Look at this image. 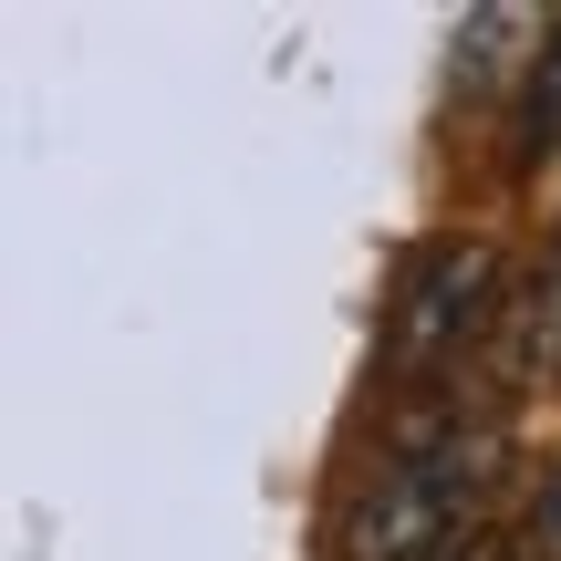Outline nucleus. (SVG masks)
<instances>
[{
    "label": "nucleus",
    "mask_w": 561,
    "mask_h": 561,
    "mask_svg": "<svg viewBox=\"0 0 561 561\" xmlns=\"http://www.w3.org/2000/svg\"><path fill=\"white\" fill-rule=\"evenodd\" d=\"M437 561H520V541H510V530H468V541L437 551Z\"/></svg>",
    "instance_id": "obj_6"
},
{
    "label": "nucleus",
    "mask_w": 561,
    "mask_h": 561,
    "mask_svg": "<svg viewBox=\"0 0 561 561\" xmlns=\"http://www.w3.org/2000/svg\"><path fill=\"white\" fill-rule=\"evenodd\" d=\"M500 489V426L447 416L437 437L396 447L375 479L343 500L333 561H437L479 530V500Z\"/></svg>",
    "instance_id": "obj_1"
},
{
    "label": "nucleus",
    "mask_w": 561,
    "mask_h": 561,
    "mask_svg": "<svg viewBox=\"0 0 561 561\" xmlns=\"http://www.w3.org/2000/svg\"><path fill=\"white\" fill-rule=\"evenodd\" d=\"M530 146H561V32H551V53L530 62Z\"/></svg>",
    "instance_id": "obj_5"
},
{
    "label": "nucleus",
    "mask_w": 561,
    "mask_h": 561,
    "mask_svg": "<svg viewBox=\"0 0 561 561\" xmlns=\"http://www.w3.org/2000/svg\"><path fill=\"white\" fill-rule=\"evenodd\" d=\"M500 364H510V385H561V250L520 280V291H510Z\"/></svg>",
    "instance_id": "obj_3"
},
{
    "label": "nucleus",
    "mask_w": 561,
    "mask_h": 561,
    "mask_svg": "<svg viewBox=\"0 0 561 561\" xmlns=\"http://www.w3.org/2000/svg\"><path fill=\"white\" fill-rule=\"evenodd\" d=\"M510 261L500 240H437L416 250L396 280V312H385V354L405 364V375H426V364H458L479 333H500L510 322Z\"/></svg>",
    "instance_id": "obj_2"
},
{
    "label": "nucleus",
    "mask_w": 561,
    "mask_h": 561,
    "mask_svg": "<svg viewBox=\"0 0 561 561\" xmlns=\"http://www.w3.org/2000/svg\"><path fill=\"white\" fill-rule=\"evenodd\" d=\"M520 561H561V468L530 489V510H520Z\"/></svg>",
    "instance_id": "obj_4"
}]
</instances>
